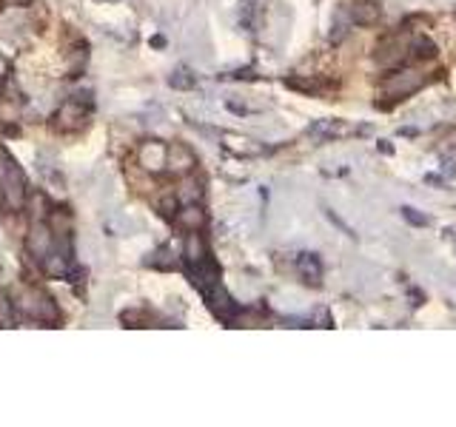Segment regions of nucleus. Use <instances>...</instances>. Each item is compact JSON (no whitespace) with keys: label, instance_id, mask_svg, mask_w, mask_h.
Segmentation results:
<instances>
[{"label":"nucleus","instance_id":"nucleus-1","mask_svg":"<svg viewBox=\"0 0 456 427\" xmlns=\"http://www.w3.org/2000/svg\"><path fill=\"white\" fill-rule=\"evenodd\" d=\"M15 305L20 313H26L29 319H37V322H46V325H55L60 319L58 302L40 288H23L15 297Z\"/></svg>","mask_w":456,"mask_h":427},{"label":"nucleus","instance_id":"nucleus-2","mask_svg":"<svg viewBox=\"0 0 456 427\" xmlns=\"http://www.w3.org/2000/svg\"><path fill=\"white\" fill-rule=\"evenodd\" d=\"M425 83H428V77L422 71H416V69H399V71H394L391 77L382 80V97H391V103L405 100V97L416 94Z\"/></svg>","mask_w":456,"mask_h":427},{"label":"nucleus","instance_id":"nucleus-3","mask_svg":"<svg viewBox=\"0 0 456 427\" xmlns=\"http://www.w3.org/2000/svg\"><path fill=\"white\" fill-rule=\"evenodd\" d=\"M0 194H3V205L9 211H20L26 205V177L17 166H9L3 171V180H0Z\"/></svg>","mask_w":456,"mask_h":427},{"label":"nucleus","instance_id":"nucleus-4","mask_svg":"<svg viewBox=\"0 0 456 427\" xmlns=\"http://www.w3.org/2000/svg\"><path fill=\"white\" fill-rule=\"evenodd\" d=\"M408 40L411 37H388L377 46V51H373V60H377L382 69H399L402 63H405L411 58V49H408Z\"/></svg>","mask_w":456,"mask_h":427},{"label":"nucleus","instance_id":"nucleus-5","mask_svg":"<svg viewBox=\"0 0 456 427\" xmlns=\"http://www.w3.org/2000/svg\"><path fill=\"white\" fill-rule=\"evenodd\" d=\"M26 248H29V254L43 262L51 251H55V234H51V228L46 225V220H35V225L29 228V236H26Z\"/></svg>","mask_w":456,"mask_h":427},{"label":"nucleus","instance_id":"nucleus-6","mask_svg":"<svg viewBox=\"0 0 456 427\" xmlns=\"http://www.w3.org/2000/svg\"><path fill=\"white\" fill-rule=\"evenodd\" d=\"M189 277H192V282H194V288L200 293H208L214 285H220V268H217V262H214L211 256L189 265Z\"/></svg>","mask_w":456,"mask_h":427},{"label":"nucleus","instance_id":"nucleus-7","mask_svg":"<svg viewBox=\"0 0 456 427\" xmlns=\"http://www.w3.org/2000/svg\"><path fill=\"white\" fill-rule=\"evenodd\" d=\"M203 297L208 299V305H211V311L214 313H217L220 319H223V322H234V319L239 316V305L228 297V293H226V288L223 285H214L208 293H203Z\"/></svg>","mask_w":456,"mask_h":427},{"label":"nucleus","instance_id":"nucleus-8","mask_svg":"<svg viewBox=\"0 0 456 427\" xmlns=\"http://www.w3.org/2000/svg\"><path fill=\"white\" fill-rule=\"evenodd\" d=\"M166 166H169V171H174V174H180V177H185L189 171H194V166H197V157H194V151H192L189 146L174 143V146H169V148H166Z\"/></svg>","mask_w":456,"mask_h":427},{"label":"nucleus","instance_id":"nucleus-9","mask_svg":"<svg viewBox=\"0 0 456 427\" xmlns=\"http://www.w3.org/2000/svg\"><path fill=\"white\" fill-rule=\"evenodd\" d=\"M55 120H58L55 123L58 131H77V128L86 125V112H83V105H80V100H69L60 105Z\"/></svg>","mask_w":456,"mask_h":427},{"label":"nucleus","instance_id":"nucleus-10","mask_svg":"<svg viewBox=\"0 0 456 427\" xmlns=\"http://www.w3.org/2000/svg\"><path fill=\"white\" fill-rule=\"evenodd\" d=\"M345 9L351 15V23H360V26H373L382 15L380 0H351V6Z\"/></svg>","mask_w":456,"mask_h":427},{"label":"nucleus","instance_id":"nucleus-11","mask_svg":"<svg viewBox=\"0 0 456 427\" xmlns=\"http://www.w3.org/2000/svg\"><path fill=\"white\" fill-rule=\"evenodd\" d=\"M174 223H177L183 231H203V225H205V211H203L197 202H185L183 208H177Z\"/></svg>","mask_w":456,"mask_h":427},{"label":"nucleus","instance_id":"nucleus-12","mask_svg":"<svg viewBox=\"0 0 456 427\" xmlns=\"http://www.w3.org/2000/svg\"><path fill=\"white\" fill-rule=\"evenodd\" d=\"M140 166L146 171H160L166 166V146L163 143H146L140 148Z\"/></svg>","mask_w":456,"mask_h":427},{"label":"nucleus","instance_id":"nucleus-13","mask_svg":"<svg viewBox=\"0 0 456 427\" xmlns=\"http://www.w3.org/2000/svg\"><path fill=\"white\" fill-rule=\"evenodd\" d=\"M183 256H185V262H189V265H194V262L211 256L200 231H189V236H185V245H183Z\"/></svg>","mask_w":456,"mask_h":427},{"label":"nucleus","instance_id":"nucleus-14","mask_svg":"<svg viewBox=\"0 0 456 427\" xmlns=\"http://www.w3.org/2000/svg\"><path fill=\"white\" fill-rule=\"evenodd\" d=\"M297 271L308 285H319V279H323V262H319L316 254H303L297 259Z\"/></svg>","mask_w":456,"mask_h":427},{"label":"nucleus","instance_id":"nucleus-15","mask_svg":"<svg viewBox=\"0 0 456 427\" xmlns=\"http://www.w3.org/2000/svg\"><path fill=\"white\" fill-rule=\"evenodd\" d=\"M408 49H411V58L416 60H431L437 58V43L431 37H425V35H414L408 40Z\"/></svg>","mask_w":456,"mask_h":427},{"label":"nucleus","instance_id":"nucleus-16","mask_svg":"<svg viewBox=\"0 0 456 427\" xmlns=\"http://www.w3.org/2000/svg\"><path fill=\"white\" fill-rule=\"evenodd\" d=\"M146 265H151V268H157V271H174L177 262H174V256H171L169 248H157L154 254H149Z\"/></svg>","mask_w":456,"mask_h":427},{"label":"nucleus","instance_id":"nucleus-17","mask_svg":"<svg viewBox=\"0 0 456 427\" xmlns=\"http://www.w3.org/2000/svg\"><path fill=\"white\" fill-rule=\"evenodd\" d=\"M169 86L171 89H180V92H189V89L197 86V77L189 69H174L171 77H169Z\"/></svg>","mask_w":456,"mask_h":427},{"label":"nucleus","instance_id":"nucleus-18","mask_svg":"<svg viewBox=\"0 0 456 427\" xmlns=\"http://www.w3.org/2000/svg\"><path fill=\"white\" fill-rule=\"evenodd\" d=\"M348 26H351V15H348V9H339L337 20H334V29H331V43H339L348 37Z\"/></svg>","mask_w":456,"mask_h":427},{"label":"nucleus","instance_id":"nucleus-19","mask_svg":"<svg viewBox=\"0 0 456 427\" xmlns=\"http://www.w3.org/2000/svg\"><path fill=\"white\" fill-rule=\"evenodd\" d=\"M285 86L297 89V92H305V94H316L319 92V83H314V80H300V77H285Z\"/></svg>","mask_w":456,"mask_h":427},{"label":"nucleus","instance_id":"nucleus-20","mask_svg":"<svg viewBox=\"0 0 456 427\" xmlns=\"http://www.w3.org/2000/svg\"><path fill=\"white\" fill-rule=\"evenodd\" d=\"M203 191H200V185H197V180H185L183 182V191L177 194V200H185V202H194L197 197H200Z\"/></svg>","mask_w":456,"mask_h":427},{"label":"nucleus","instance_id":"nucleus-21","mask_svg":"<svg viewBox=\"0 0 456 427\" xmlns=\"http://www.w3.org/2000/svg\"><path fill=\"white\" fill-rule=\"evenodd\" d=\"M402 217H405L411 225H416V228H425V225H431V217H425V214H419L416 208H402Z\"/></svg>","mask_w":456,"mask_h":427}]
</instances>
